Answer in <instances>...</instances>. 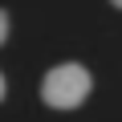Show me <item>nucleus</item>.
I'll return each instance as SVG.
<instances>
[{
    "mask_svg": "<svg viewBox=\"0 0 122 122\" xmlns=\"http://www.w3.org/2000/svg\"><path fill=\"white\" fill-rule=\"evenodd\" d=\"M90 90H94V77L81 61H61L41 81V102L53 106V110H77L90 98Z\"/></svg>",
    "mask_w": 122,
    "mask_h": 122,
    "instance_id": "obj_1",
    "label": "nucleus"
},
{
    "mask_svg": "<svg viewBox=\"0 0 122 122\" xmlns=\"http://www.w3.org/2000/svg\"><path fill=\"white\" fill-rule=\"evenodd\" d=\"M4 41H8V12L0 8V45H4Z\"/></svg>",
    "mask_w": 122,
    "mask_h": 122,
    "instance_id": "obj_2",
    "label": "nucleus"
},
{
    "mask_svg": "<svg viewBox=\"0 0 122 122\" xmlns=\"http://www.w3.org/2000/svg\"><path fill=\"white\" fill-rule=\"evenodd\" d=\"M4 90H8V86H4V73H0V102H4Z\"/></svg>",
    "mask_w": 122,
    "mask_h": 122,
    "instance_id": "obj_3",
    "label": "nucleus"
},
{
    "mask_svg": "<svg viewBox=\"0 0 122 122\" xmlns=\"http://www.w3.org/2000/svg\"><path fill=\"white\" fill-rule=\"evenodd\" d=\"M110 4H114V8H122V0H110Z\"/></svg>",
    "mask_w": 122,
    "mask_h": 122,
    "instance_id": "obj_4",
    "label": "nucleus"
}]
</instances>
